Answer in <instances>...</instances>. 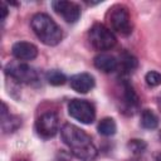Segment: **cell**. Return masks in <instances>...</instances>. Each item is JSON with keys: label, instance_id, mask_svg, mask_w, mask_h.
Wrapping results in <instances>:
<instances>
[{"label": "cell", "instance_id": "1", "mask_svg": "<svg viewBox=\"0 0 161 161\" xmlns=\"http://www.w3.org/2000/svg\"><path fill=\"white\" fill-rule=\"evenodd\" d=\"M60 136L63 142L70 150V152L80 161H94L97 157V147L93 143L91 136L82 128L72 123H64L60 128Z\"/></svg>", "mask_w": 161, "mask_h": 161}, {"label": "cell", "instance_id": "2", "mask_svg": "<svg viewBox=\"0 0 161 161\" xmlns=\"http://www.w3.org/2000/svg\"><path fill=\"white\" fill-rule=\"evenodd\" d=\"M31 29L38 36V39L44 43L45 45H57L60 43L63 38L62 29L58 26V24L47 14L38 13L31 18L30 21Z\"/></svg>", "mask_w": 161, "mask_h": 161}, {"label": "cell", "instance_id": "3", "mask_svg": "<svg viewBox=\"0 0 161 161\" xmlns=\"http://www.w3.org/2000/svg\"><path fill=\"white\" fill-rule=\"evenodd\" d=\"M5 73L18 83L34 86L39 82L38 73L34 70V68L20 60L8 63L5 67Z\"/></svg>", "mask_w": 161, "mask_h": 161}, {"label": "cell", "instance_id": "4", "mask_svg": "<svg viewBox=\"0 0 161 161\" xmlns=\"http://www.w3.org/2000/svg\"><path fill=\"white\" fill-rule=\"evenodd\" d=\"M88 39L91 45L97 50L112 49L117 43L114 34L107 26L99 23L92 25V28L88 31Z\"/></svg>", "mask_w": 161, "mask_h": 161}, {"label": "cell", "instance_id": "5", "mask_svg": "<svg viewBox=\"0 0 161 161\" xmlns=\"http://www.w3.org/2000/svg\"><path fill=\"white\" fill-rule=\"evenodd\" d=\"M108 23L111 28L121 35H128L132 31V23L128 10L123 5H113L108 11Z\"/></svg>", "mask_w": 161, "mask_h": 161}, {"label": "cell", "instance_id": "6", "mask_svg": "<svg viewBox=\"0 0 161 161\" xmlns=\"http://www.w3.org/2000/svg\"><path fill=\"white\" fill-rule=\"evenodd\" d=\"M68 113L80 123L89 125L96 118V111L92 103L86 99H72L68 104Z\"/></svg>", "mask_w": 161, "mask_h": 161}, {"label": "cell", "instance_id": "7", "mask_svg": "<svg viewBox=\"0 0 161 161\" xmlns=\"http://www.w3.org/2000/svg\"><path fill=\"white\" fill-rule=\"evenodd\" d=\"M36 133L43 138H50L59 131V118L55 112L48 111L40 114L35 122Z\"/></svg>", "mask_w": 161, "mask_h": 161}, {"label": "cell", "instance_id": "8", "mask_svg": "<svg viewBox=\"0 0 161 161\" xmlns=\"http://www.w3.org/2000/svg\"><path fill=\"white\" fill-rule=\"evenodd\" d=\"M53 10L59 14L67 23H75L80 18V8L73 1L57 0L52 3Z\"/></svg>", "mask_w": 161, "mask_h": 161}, {"label": "cell", "instance_id": "9", "mask_svg": "<svg viewBox=\"0 0 161 161\" xmlns=\"http://www.w3.org/2000/svg\"><path fill=\"white\" fill-rule=\"evenodd\" d=\"M11 54L18 60H33L38 55V48L29 42H18L11 48Z\"/></svg>", "mask_w": 161, "mask_h": 161}, {"label": "cell", "instance_id": "10", "mask_svg": "<svg viewBox=\"0 0 161 161\" xmlns=\"http://www.w3.org/2000/svg\"><path fill=\"white\" fill-rule=\"evenodd\" d=\"M70 87L78 93H87L94 87V78L89 73H78L70 77Z\"/></svg>", "mask_w": 161, "mask_h": 161}, {"label": "cell", "instance_id": "11", "mask_svg": "<svg viewBox=\"0 0 161 161\" xmlns=\"http://www.w3.org/2000/svg\"><path fill=\"white\" fill-rule=\"evenodd\" d=\"M93 64L103 73H112L118 68V60L116 59V57L107 53H99L98 55H96L93 59Z\"/></svg>", "mask_w": 161, "mask_h": 161}, {"label": "cell", "instance_id": "12", "mask_svg": "<svg viewBox=\"0 0 161 161\" xmlns=\"http://www.w3.org/2000/svg\"><path fill=\"white\" fill-rule=\"evenodd\" d=\"M21 125V119L16 116H13L8 112L6 104L3 102V111H1V127L4 132H14Z\"/></svg>", "mask_w": 161, "mask_h": 161}, {"label": "cell", "instance_id": "13", "mask_svg": "<svg viewBox=\"0 0 161 161\" xmlns=\"http://www.w3.org/2000/svg\"><path fill=\"white\" fill-rule=\"evenodd\" d=\"M122 91H123V99H125L126 107L128 109H131V111H133L135 108H137V106H138V97H137L133 87L127 80L123 82Z\"/></svg>", "mask_w": 161, "mask_h": 161}, {"label": "cell", "instance_id": "14", "mask_svg": "<svg viewBox=\"0 0 161 161\" xmlns=\"http://www.w3.org/2000/svg\"><path fill=\"white\" fill-rule=\"evenodd\" d=\"M117 131V125L114 122L113 118L111 117H106V118H102L98 123V132L102 135V136H113Z\"/></svg>", "mask_w": 161, "mask_h": 161}, {"label": "cell", "instance_id": "15", "mask_svg": "<svg viewBox=\"0 0 161 161\" xmlns=\"http://www.w3.org/2000/svg\"><path fill=\"white\" fill-rule=\"evenodd\" d=\"M141 126L147 130H153L158 126V118L151 109H143L141 113Z\"/></svg>", "mask_w": 161, "mask_h": 161}, {"label": "cell", "instance_id": "16", "mask_svg": "<svg viewBox=\"0 0 161 161\" xmlns=\"http://www.w3.org/2000/svg\"><path fill=\"white\" fill-rule=\"evenodd\" d=\"M118 67H121L125 73H131V72H133V69L137 67V60H136V58L132 57L131 54L125 53V54L121 57V60L118 62Z\"/></svg>", "mask_w": 161, "mask_h": 161}, {"label": "cell", "instance_id": "17", "mask_svg": "<svg viewBox=\"0 0 161 161\" xmlns=\"http://www.w3.org/2000/svg\"><path fill=\"white\" fill-rule=\"evenodd\" d=\"M45 78L48 80L49 84L52 86H62L65 83L67 78L65 75L60 72V70H57V69H52V70H48L47 74H45Z\"/></svg>", "mask_w": 161, "mask_h": 161}, {"label": "cell", "instance_id": "18", "mask_svg": "<svg viewBox=\"0 0 161 161\" xmlns=\"http://www.w3.org/2000/svg\"><path fill=\"white\" fill-rule=\"evenodd\" d=\"M145 80L150 87H157L161 84V73L155 72V70H150L148 73H146Z\"/></svg>", "mask_w": 161, "mask_h": 161}, {"label": "cell", "instance_id": "19", "mask_svg": "<svg viewBox=\"0 0 161 161\" xmlns=\"http://www.w3.org/2000/svg\"><path fill=\"white\" fill-rule=\"evenodd\" d=\"M130 147L133 152H142V150L145 148V143L140 140H132L130 142Z\"/></svg>", "mask_w": 161, "mask_h": 161}, {"label": "cell", "instance_id": "20", "mask_svg": "<svg viewBox=\"0 0 161 161\" xmlns=\"http://www.w3.org/2000/svg\"><path fill=\"white\" fill-rule=\"evenodd\" d=\"M1 13H3V15H1V20H5V18H6V15H8V8H6L5 3L1 4Z\"/></svg>", "mask_w": 161, "mask_h": 161}, {"label": "cell", "instance_id": "21", "mask_svg": "<svg viewBox=\"0 0 161 161\" xmlns=\"http://www.w3.org/2000/svg\"><path fill=\"white\" fill-rule=\"evenodd\" d=\"M157 161H161V155H160V156L157 157Z\"/></svg>", "mask_w": 161, "mask_h": 161}, {"label": "cell", "instance_id": "22", "mask_svg": "<svg viewBox=\"0 0 161 161\" xmlns=\"http://www.w3.org/2000/svg\"><path fill=\"white\" fill-rule=\"evenodd\" d=\"M160 104H161V99H160Z\"/></svg>", "mask_w": 161, "mask_h": 161}]
</instances>
